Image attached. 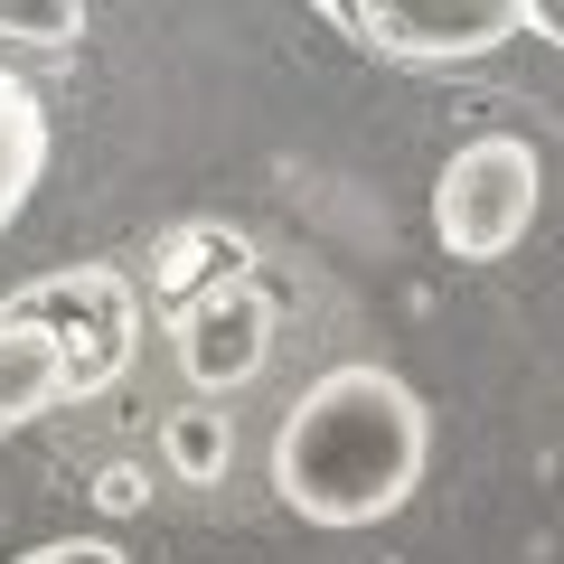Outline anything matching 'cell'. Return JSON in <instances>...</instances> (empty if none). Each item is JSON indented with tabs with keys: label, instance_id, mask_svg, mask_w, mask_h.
Instances as JSON below:
<instances>
[{
	"label": "cell",
	"instance_id": "obj_1",
	"mask_svg": "<svg viewBox=\"0 0 564 564\" xmlns=\"http://www.w3.org/2000/svg\"><path fill=\"white\" fill-rule=\"evenodd\" d=\"M433 414L377 358H339L292 395L273 433V499L311 527H377L423 489Z\"/></svg>",
	"mask_w": 564,
	"mask_h": 564
},
{
	"label": "cell",
	"instance_id": "obj_6",
	"mask_svg": "<svg viewBox=\"0 0 564 564\" xmlns=\"http://www.w3.org/2000/svg\"><path fill=\"white\" fill-rule=\"evenodd\" d=\"M39 180H47V104H39V85H20L0 66V236L20 226Z\"/></svg>",
	"mask_w": 564,
	"mask_h": 564
},
{
	"label": "cell",
	"instance_id": "obj_5",
	"mask_svg": "<svg viewBox=\"0 0 564 564\" xmlns=\"http://www.w3.org/2000/svg\"><path fill=\"white\" fill-rule=\"evenodd\" d=\"M66 404V339L39 321V311H0V433L57 414Z\"/></svg>",
	"mask_w": 564,
	"mask_h": 564
},
{
	"label": "cell",
	"instance_id": "obj_2",
	"mask_svg": "<svg viewBox=\"0 0 564 564\" xmlns=\"http://www.w3.org/2000/svg\"><path fill=\"white\" fill-rule=\"evenodd\" d=\"M536 226V151L518 132H480L462 141L433 180V236L452 263H499L527 245Z\"/></svg>",
	"mask_w": 564,
	"mask_h": 564
},
{
	"label": "cell",
	"instance_id": "obj_8",
	"mask_svg": "<svg viewBox=\"0 0 564 564\" xmlns=\"http://www.w3.org/2000/svg\"><path fill=\"white\" fill-rule=\"evenodd\" d=\"M0 39H20V47H76L85 39V0H0Z\"/></svg>",
	"mask_w": 564,
	"mask_h": 564
},
{
	"label": "cell",
	"instance_id": "obj_7",
	"mask_svg": "<svg viewBox=\"0 0 564 564\" xmlns=\"http://www.w3.org/2000/svg\"><path fill=\"white\" fill-rule=\"evenodd\" d=\"M161 462H170V480H180V489H217L226 462H236L226 414H217V404H180V414L161 423Z\"/></svg>",
	"mask_w": 564,
	"mask_h": 564
},
{
	"label": "cell",
	"instance_id": "obj_4",
	"mask_svg": "<svg viewBox=\"0 0 564 564\" xmlns=\"http://www.w3.org/2000/svg\"><path fill=\"white\" fill-rule=\"evenodd\" d=\"M180 367L198 395H236V386L263 377V358H273V302H263L254 282H207L198 302L180 311Z\"/></svg>",
	"mask_w": 564,
	"mask_h": 564
},
{
	"label": "cell",
	"instance_id": "obj_9",
	"mask_svg": "<svg viewBox=\"0 0 564 564\" xmlns=\"http://www.w3.org/2000/svg\"><path fill=\"white\" fill-rule=\"evenodd\" d=\"M20 564H122L113 536H57V545H29Z\"/></svg>",
	"mask_w": 564,
	"mask_h": 564
},
{
	"label": "cell",
	"instance_id": "obj_3",
	"mask_svg": "<svg viewBox=\"0 0 564 564\" xmlns=\"http://www.w3.org/2000/svg\"><path fill=\"white\" fill-rule=\"evenodd\" d=\"M348 20L377 57H414V66H452V57H489L508 47L536 0H348Z\"/></svg>",
	"mask_w": 564,
	"mask_h": 564
}]
</instances>
